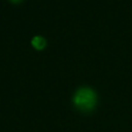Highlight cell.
Here are the masks:
<instances>
[{"label":"cell","instance_id":"3957f363","mask_svg":"<svg viewBox=\"0 0 132 132\" xmlns=\"http://www.w3.org/2000/svg\"><path fill=\"white\" fill-rule=\"evenodd\" d=\"M11 1H19V0H11Z\"/></svg>","mask_w":132,"mask_h":132},{"label":"cell","instance_id":"6da1fadb","mask_svg":"<svg viewBox=\"0 0 132 132\" xmlns=\"http://www.w3.org/2000/svg\"><path fill=\"white\" fill-rule=\"evenodd\" d=\"M74 104L81 110H90L94 107L96 102V95L90 88H80L76 91L74 98Z\"/></svg>","mask_w":132,"mask_h":132},{"label":"cell","instance_id":"7a4b0ae2","mask_svg":"<svg viewBox=\"0 0 132 132\" xmlns=\"http://www.w3.org/2000/svg\"><path fill=\"white\" fill-rule=\"evenodd\" d=\"M44 38L43 37H41V36H34L33 38H32V44L35 46V47H37V48H40V47H42L43 45H44Z\"/></svg>","mask_w":132,"mask_h":132}]
</instances>
